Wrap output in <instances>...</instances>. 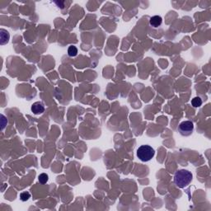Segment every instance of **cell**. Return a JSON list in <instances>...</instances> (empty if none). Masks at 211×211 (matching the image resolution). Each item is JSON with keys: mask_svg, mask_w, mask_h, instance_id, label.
<instances>
[{"mask_svg": "<svg viewBox=\"0 0 211 211\" xmlns=\"http://www.w3.org/2000/svg\"><path fill=\"white\" fill-rule=\"evenodd\" d=\"M193 178L192 173L188 170L182 169L176 172L174 176V183L179 188H185L190 185Z\"/></svg>", "mask_w": 211, "mask_h": 211, "instance_id": "1", "label": "cell"}, {"mask_svg": "<svg viewBox=\"0 0 211 211\" xmlns=\"http://www.w3.org/2000/svg\"><path fill=\"white\" fill-rule=\"evenodd\" d=\"M155 151L149 145H142L137 149V157L142 162H148L154 157Z\"/></svg>", "mask_w": 211, "mask_h": 211, "instance_id": "2", "label": "cell"}, {"mask_svg": "<svg viewBox=\"0 0 211 211\" xmlns=\"http://www.w3.org/2000/svg\"><path fill=\"white\" fill-rule=\"evenodd\" d=\"M178 131L182 135L185 137L191 135L194 131V125L190 120L182 121L178 126Z\"/></svg>", "mask_w": 211, "mask_h": 211, "instance_id": "3", "label": "cell"}, {"mask_svg": "<svg viewBox=\"0 0 211 211\" xmlns=\"http://www.w3.org/2000/svg\"><path fill=\"white\" fill-rule=\"evenodd\" d=\"M32 111L35 115H40L42 114L45 111V107L44 105L42 104L40 101H36L35 103H33L32 105Z\"/></svg>", "mask_w": 211, "mask_h": 211, "instance_id": "4", "label": "cell"}, {"mask_svg": "<svg viewBox=\"0 0 211 211\" xmlns=\"http://www.w3.org/2000/svg\"><path fill=\"white\" fill-rule=\"evenodd\" d=\"M163 22V18L160 16H154L152 17L150 20H149V23L152 26L154 27H158L160 26L161 24Z\"/></svg>", "mask_w": 211, "mask_h": 211, "instance_id": "5", "label": "cell"}, {"mask_svg": "<svg viewBox=\"0 0 211 211\" xmlns=\"http://www.w3.org/2000/svg\"><path fill=\"white\" fill-rule=\"evenodd\" d=\"M8 40H9V33L5 30L2 29L1 30V44H7L8 42Z\"/></svg>", "mask_w": 211, "mask_h": 211, "instance_id": "6", "label": "cell"}, {"mask_svg": "<svg viewBox=\"0 0 211 211\" xmlns=\"http://www.w3.org/2000/svg\"><path fill=\"white\" fill-rule=\"evenodd\" d=\"M78 54V49L74 45H70L69 49H68V54L70 57H74L77 55Z\"/></svg>", "mask_w": 211, "mask_h": 211, "instance_id": "7", "label": "cell"}, {"mask_svg": "<svg viewBox=\"0 0 211 211\" xmlns=\"http://www.w3.org/2000/svg\"><path fill=\"white\" fill-rule=\"evenodd\" d=\"M38 180H39V182L41 184H45L47 182L48 180H49V176H48L46 173H41L38 176Z\"/></svg>", "mask_w": 211, "mask_h": 211, "instance_id": "8", "label": "cell"}, {"mask_svg": "<svg viewBox=\"0 0 211 211\" xmlns=\"http://www.w3.org/2000/svg\"><path fill=\"white\" fill-rule=\"evenodd\" d=\"M191 105H192V106L194 107H195V108H197V107H200L202 105L201 98H198V97H196V98H194L192 99V100H191Z\"/></svg>", "mask_w": 211, "mask_h": 211, "instance_id": "9", "label": "cell"}, {"mask_svg": "<svg viewBox=\"0 0 211 211\" xmlns=\"http://www.w3.org/2000/svg\"><path fill=\"white\" fill-rule=\"evenodd\" d=\"M31 198V194L28 191H24L20 194V199L22 201H27Z\"/></svg>", "mask_w": 211, "mask_h": 211, "instance_id": "10", "label": "cell"}]
</instances>
